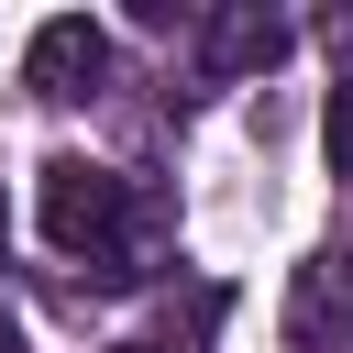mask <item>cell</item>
<instances>
[{"label": "cell", "mask_w": 353, "mask_h": 353, "mask_svg": "<svg viewBox=\"0 0 353 353\" xmlns=\"http://www.w3.org/2000/svg\"><path fill=\"white\" fill-rule=\"evenodd\" d=\"M199 55H210V77H254V66H276V55H287V11H265V0H232V11H210Z\"/></svg>", "instance_id": "3"}, {"label": "cell", "mask_w": 353, "mask_h": 353, "mask_svg": "<svg viewBox=\"0 0 353 353\" xmlns=\"http://www.w3.org/2000/svg\"><path fill=\"white\" fill-rule=\"evenodd\" d=\"M110 353H165V342H110Z\"/></svg>", "instance_id": "6"}, {"label": "cell", "mask_w": 353, "mask_h": 353, "mask_svg": "<svg viewBox=\"0 0 353 353\" xmlns=\"http://www.w3.org/2000/svg\"><path fill=\"white\" fill-rule=\"evenodd\" d=\"M0 353H22V331H11V320H0Z\"/></svg>", "instance_id": "5"}, {"label": "cell", "mask_w": 353, "mask_h": 353, "mask_svg": "<svg viewBox=\"0 0 353 353\" xmlns=\"http://www.w3.org/2000/svg\"><path fill=\"white\" fill-rule=\"evenodd\" d=\"M99 77H110V33H99L88 11H55V22L22 44V88H33V99H88Z\"/></svg>", "instance_id": "2"}, {"label": "cell", "mask_w": 353, "mask_h": 353, "mask_svg": "<svg viewBox=\"0 0 353 353\" xmlns=\"http://www.w3.org/2000/svg\"><path fill=\"white\" fill-rule=\"evenodd\" d=\"M44 243L77 254L99 287H143L154 254H165V199L121 165H88V154H55L44 165Z\"/></svg>", "instance_id": "1"}, {"label": "cell", "mask_w": 353, "mask_h": 353, "mask_svg": "<svg viewBox=\"0 0 353 353\" xmlns=\"http://www.w3.org/2000/svg\"><path fill=\"white\" fill-rule=\"evenodd\" d=\"M0 243H11V210H0Z\"/></svg>", "instance_id": "7"}, {"label": "cell", "mask_w": 353, "mask_h": 353, "mask_svg": "<svg viewBox=\"0 0 353 353\" xmlns=\"http://www.w3.org/2000/svg\"><path fill=\"white\" fill-rule=\"evenodd\" d=\"M320 154L353 176V77H342V88H331V110H320Z\"/></svg>", "instance_id": "4"}]
</instances>
